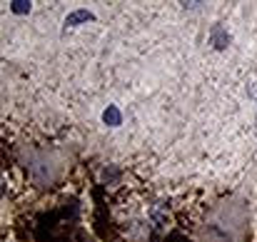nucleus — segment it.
Wrapping results in <instances>:
<instances>
[{
    "label": "nucleus",
    "mask_w": 257,
    "mask_h": 242,
    "mask_svg": "<svg viewBox=\"0 0 257 242\" xmlns=\"http://www.w3.org/2000/svg\"><path fill=\"white\" fill-rule=\"evenodd\" d=\"M10 10H13L15 15H25V13H30V3H28V0H13V3H10Z\"/></svg>",
    "instance_id": "7ed1b4c3"
},
{
    "label": "nucleus",
    "mask_w": 257,
    "mask_h": 242,
    "mask_svg": "<svg viewBox=\"0 0 257 242\" xmlns=\"http://www.w3.org/2000/svg\"><path fill=\"white\" fill-rule=\"evenodd\" d=\"M102 123H105V125H110V128L122 125V115H120V110H117L115 105H107V107H105V112H102Z\"/></svg>",
    "instance_id": "f03ea898"
},
{
    "label": "nucleus",
    "mask_w": 257,
    "mask_h": 242,
    "mask_svg": "<svg viewBox=\"0 0 257 242\" xmlns=\"http://www.w3.org/2000/svg\"><path fill=\"white\" fill-rule=\"evenodd\" d=\"M87 20H95V15L90 10H73L68 18H65V28H75L80 23H87Z\"/></svg>",
    "instance_id": "f257e3e1"
}]
</instances>
